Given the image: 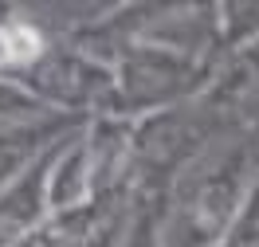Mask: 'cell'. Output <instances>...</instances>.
<instances>
[{
  "label": "cell",
  "mask_w": 259,
  "mask_h": 247,
  "mask_svg": "<svg viewBox=\"0 0 259 247\" xmlns=\"http://www.w3.org/2000/svg\"><path fill=\"white\" fill-rule=\"evenodd\" d=\"M39 55V35L28 24H4L0 28V67L8 63H28Z\"/></svg>",
  "instance_id": "1"
}]
</instances>
